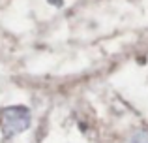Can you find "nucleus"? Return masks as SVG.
<instances>
[{"instance_id": "obj_1", "label": "nucleus", "mask_w": 148, "mask_h": 143, "mask_svg": "<svg viewBox=\"0 0 148 143\" xmlns=\"http://www.w3.org/2000/svg\"><path fill=\"white\" fill-rule=\"evenodd\" d=\"M32 124V113L26 106H6L0 109V128L6 140L15 137L30 128Z\"/></svg>"}, {"instance_id": "obj_2", "label": "nucleus", "mask_w": 148, "mask_h": 143, "mask_svg": "<svg viewBox=\"0 0 148 143\" xmlns=\"http://www.w3.org/2000/svg\"><path fill=\"white\" fill-rule=\"evenodd\" d=\"M130 143H148V132L146 130H137L135 134H131Z\"/></svg>"}, {"instance_id": "obj_3", "label": "nucleus", "mask_w": 148, "mask_h": 143, "mask_svg": "<svg viewBox=\"0 0 148 143\" xmlns=\"http://www.w3.org/2000/svg\"><path fill=\"white\" fill-rule=\"evenodd\" d=\"M49 2L53 4V6H58V8H60L62 4H64V2H62V0H49Z\"/></svg>"}]
</instances>
